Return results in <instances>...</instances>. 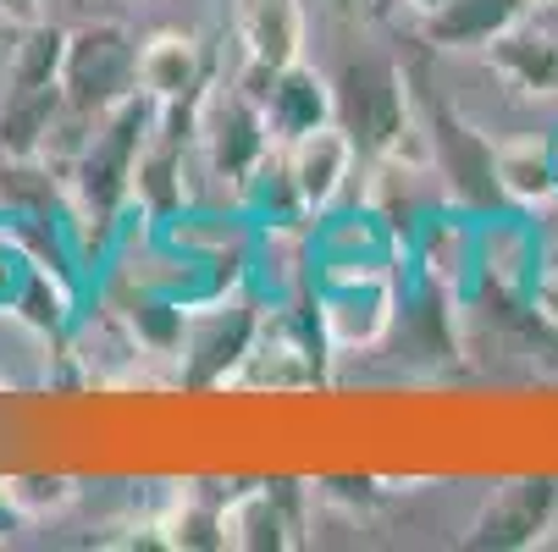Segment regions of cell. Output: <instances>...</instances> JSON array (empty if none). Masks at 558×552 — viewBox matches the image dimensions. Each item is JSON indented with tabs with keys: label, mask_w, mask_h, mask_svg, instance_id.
Wrapping results in <instances>:
<instances>
[{
	"label": "cell",
	"mask_w": 558,
	"mask_h": 552,
	"mask_svg": "<svg viewBox=\"0 0 558 552\" xmlns=\"http://www.w3.org/2000/svg\"><path fill=\"white\" fill-rule=\"evenodd\" d=\"M531 304L558 327V260H536V282H531Z\"/></svg>",
	"instance_id": "d6986e66"
},
{
	"label": "cell",
	"mask_w": 558,
	"mask_h": 552,
	"mask_svg": "<svg viewBox=\"0 0 558 552\" xmlns=\"http://www.w3.org/2000/svg\"><path fill=\"white\" fill-rule=\"evenodd\" d=\"M410 7H415V12L426 17V12H437V7H442V0H410Z\"/></svg>",
	"instance_id": "7402d4cb"
},
{
	"label": "cell",
	"mask_w": 558,
	"mask_h": 552,
	"mask_svg": "<svg viewBox=\"0 0 558 552\" xmlns=\"http://www.w3.org/2000/svg\"><path fill=\"white\" fill-rule=\"evenodd\" d=\"M315 309L332 348H371L392 327V277L387 266H322Z\"/></svg>",
	"instance_id": "5b68a950"
},
{
	"label": "cell",
	"mask_w": 558,
	"mask_h": 552,
	"mask_svg": "<svg viewBox=\"0 0 558 552\" xmlns=\"http://www.w3.org/2000/svg\"><path fill=\"white\" fill-rule=\"evenodd\" d=\"M0 23H7V28L39 23V0H0Z\"/></svg>",
	"instance_id": "ffe728a7"
},
{
	"label": "cell",
	"mask_w": 558,
	"mask_h": 552,
	"mask_svg": "<svg viewBox=\"0 0 558 552\" xmlns=\"http://www.w3.org/2000/svg\"><path fill=\"white\" fill-rule=\"evenodd\" d=\"M487 66L525 100H558V34L536 28L531 17H520L514 28H504L487 50Z\"/></svg>",
	"instance_id": "7c38bea8"
},
{
	"label": "cell",
	"mask_w": 558,
	"mask_h": 552,
	"mask_svg": "<svg viewBox=\"0 0 558 552\" xmlns=\"http://www.w3.org/2000/svg\"><path fill=\"white\" fill-rule=\"evenodd\" d=\"M293 481H260L227 498V547H293L299 536V492H288Z\"/></svg>",
	"instance_id": "4fadbf2b"
},
{
	"label": "cell",
	"mask_w": 558,
	"mask_h": 552,
	"mask_svg": "<svg viewBox=\"0 0 558 552\" xmlns=\"http://www.w3.org/2000/svg\"><path fill=\"white\" fill-rule=\"evenodd\" d=\"M531 7H547V0H531Z\"/></svg>",
	"instance_id": "603a6c76"
},
{
	"label": "cell",
	"mask_w": 558,
	"mask_h": 552,
	"mask_svg": "<svg viewBox=\"0 0 558 552\" xmlns=\"http://www.w3.org/2000/svg\"><path fill=\"white\" fill-rule=\"evenodd\" d=\"M332 95H338V127L354 138L360 155H371V161H404V138L421 133L404 66L376 61V56L349 61Z\"/></svg>",
	"instance_id": "3957f363"
},
{
	"label": "cell",
	"mask_w": 558,
	"mask_h": 552,
	"mask_svg": "<svg viewBox=\"0 0 558 552\" xmlns=\"http://www.w3.org/2000/svg\"><path fill=\"white\" fill-rule=\"evenodd\" d=\"M260 309L244 304V298H216V304H199L189 309V332H183V376L194 387H221L232 381L238 370L250 365L255 343H260Z\"/></svg>",
	"instance_id": "8992f818"
},
{
	"label": "cell",
	"mask_w": 558,
	"mask_h": 552,
	"mask_svg": "<svg viewBox=\"0 0 558 552\" xmlns=\"http://www.w3.org/2000/svg\"><path fill=\"white\" fill-rule=\"evenodd\" d=\"M155 106L144 89L133 100H122L117 111H106L89 133V144L77 149V161L66 167V194L77 205V221H89L95 232H106L122 205L133 199V177H138V155L155 133Z\"/></svg>",
	"instance_id": "6da1fadb"
},
{
	"label": "cell",
	"mask_w": 558,
	"mask_h": 552,
	"mask_svg": "<svg viewBox=\"0 0 558 552\" xmlns=\"http://www.w3.org/2000/svg\"><path fill=\"white\" fill-rule=\"evenodd\" d=\"M7 498L17 503V514H45V508H61L72 487L61 476H34V481H7Z\"/></svg>",
	"instance_id": "ac0fdd59"
},
{
	"label": "cell",
	"mask_w": 558,
	"mask_h": 552,
	"mask_svg": "<svg viewBox=\"0 0 558 552\" xmlns=\"http://www.w3.org/2000/svg\"><path fill=\"white\" fill-rule=\"evenodd\" d=\"M410 72V95H415V122L426 133V149L432 161L442 167L448 177V194L475 210V216H493L504 210V183H498V144H487L482 127H470L432 84H426V66H404Z\"/></svg>",
	"instance_id": "7a4b0ae2"
},
{
	"label": "cell",
	"mask_w": 558,
	"mask_h": 552,
	"mask_svg": "<svg viewBox=\"0 0 558 552\" xmlns=\"http://www.w3.org/2000/svg\"><path fill=\"white\" fill-rule=\"evenodd\" d=\"M0 28H7V23H0Z\"/></svg>",
	"instance_id": "d4e9b609"
},
{
	"label": "cell",
	"mask_w": 558,
	"mask_h": 552,
	"mask_svg": "<svg viewBox=\"0 0 558 552\" xmlns=\"http://www.w3.org/2000/svg\"><path fill=\"white\" fill-rule=\"evenodd\" d=\"M23 271H28V266H23ZM23 271L12 277L7 266H0V304H12V298H17V287H23Z\"/></svg>",
	"instance_id": "44dd1931"
},
{
	"label": "cell",
	"mask_w": 558,
	"mask_h": 552,
	"mask_svg": "<svg viewBox=\"0 0 558 552\" xmlns=\"http://www.w3.org/2000/svg\"><path fill=\"white\" fill-rule=\"evenodd\" d=\"M61 95L66 111L100 122L106 111H117L122 100L138 95V39L100 17L66 34V66H61Z\"/></svg>",
	"instance_id": "277c9868"
},
{
	"label": "cell",
	"mask_w": 558,
	"mask_h": 552,
	"mask_svg": "<svg viewBox=\"0 0 558 552\" xmlns=\"http://www.w3.org/2000/svg\"><path fill=\"white\" fill-rule=\"evenodd\" d=\"M282 155H288V177H293V188H299V199H304L310 216H322V210L338 205V194H343V183L354 177V161H360L354 138L338 122L293 138Z\"/></svg>",
	"instance_id": "30bf717a"
},
{
	"label": "cell",
	"mask_w": 558,
	"mask_h": 552,
	"mask_svg": "<svg viewBox=\"0 0 558 552\" xmlns=\"http://www.w3.org/2000/svg\"><path fill=\"white\" fill-rule=\"evenodd\" d=\"M498 183H504V199L520 205V210L558 205V149H553V138L498 144Z\"/></svg>",
	"instance_id": "e0dca14e"
},
{
	"label": "cell",
	"mask_w": 558,
	"mask_h": 552,
	"mask_svg": "<svg viewBox=\"0 0 558 552\" xmlns=\"http://www.w3.org/2000/svg\"><path fill=\"white\" fill-rule=\"evenodd\" d=\"M61 111H66L61 84H34V89L12 84L7 106H0V149H7V161H39Z\"/></svg>",
	"instance_id": "2e32d148"
},
{
	"label": "cell",
	"mask_w": 558,
	"mask_h": 552,
	"mask_svg": "<svg viewBox=\"0 0 558 552\" xmlns=\"http://www.w3.org/2000/svg\"><path fill=\"white\" fill-rule=\"evenodd\" d=\"M205 50L194 34H149L138 45V89L155 100V106H172V100H189V95H205Z\"/></svg>",
	"instance_id": "9a60e30c"
},
{
	"label": "cell",
	"mask_w": 558,
	"mask_h": 552,
	"mask_svg": "<svg viewBox=\"0 0 558 552\" xmlns=\"http://www.w3.org/2000/svg\"><path fill=\"white\" fill-rule=\"evenodd\" d=\"M232 34L244 45L250 66L282 72L304 61V0H238Z\"/></svg>",
	"instance_id": "8fae6325"
},
{
	"label": "cell",
	"mask_w": 558,
	"mask_h": 552,
	"mask_svg": "<svg viewBox=\"0 0 558 552\" xmlns=\"http://www.w3.org/2000/svg\"><path fill=\"white\" fill-rule=\"evenodd\" d=\"M558 519V481L553 476H520L487 492L482 514L470 519L464 547H493V552H514V547H536L547 541Z\"/></svg>",
	"instance_id": "9c48e42d"
},
{
	"label": "cell",
	"mask_w": 558,
	"mask_h": 552,
	"mask_svg": "<svg viewBox=\"0 0 558 552\" xmlns=\"http://www.w3.org/2000/svg\"><path fill=\"white\" fill-rule=\"evenodd\" d=\"M199 149H205L210 172L227 177V183H238V188H244V177L277 149V138H271V127H266V111H260V100H255L244 84H232V89H221V95H205Z\"/></svg>",
	"instance_id": "52a82bcc"
},
{
	"label": "cell",
	"mask_w": 558,
	"mask_h": 552,
	"mask_svg": "<svg viewBox=\"0 0 558 552\" xmlns=\"http://www.w3.org/2000/svg\"><path fill=\"white\" fill-rule=\"evenodd\" d=\"M244 89L260 100L277 149H288L293 138L338 122V95H332V84H327L315 66H304V61H293V66H282V72L244 66Z\"/></svg>",
	"instance_id": "ba28073f"
},
{
	"label": "cell",
	"mask_w": 558,
	"mask_h": 552,
	"mask_svg": "<svg viewBox=\"0 0 558 552\" xmlns=\"http://www.w3.org/2000/svg\"><path fill=\"white\" fill-rule=\"evenodd\" d=\"M553 149H558V138H553Z\"/></svg>",
	"instance_id": "cb8c5ba5"
},
{
	"label": "cell",
	"mask_w": 558,
	"mask_h": 552,
	"mask_svg": "<svg viewBox=\"0 0 558 552\" xmlns=\"http://www.w3.org/2000/svg\"><path fill=\"white\" fill-rule=\"evenodd\" d=\"M531 0H442L437 12L421 17L426 50H487L504 28L531 17Z\"/></svg>",
	"instance_id": "5bb4252c"
}]
</instances>
